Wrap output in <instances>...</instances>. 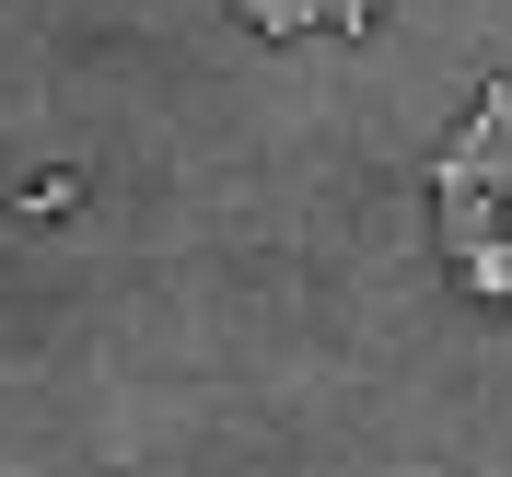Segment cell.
I'll return each mask as SVG.
<instances>
[{
	"label": "cell",
	"mask_w": 512,
	"mask_h": 477,
	"mask_svg": "<svg viewBox=\"0 0 512 477\" xmlns=\"http://www.w3.org/2000/svg\"><path fill=\"white\" fill-rule=\"evenodd\" d=\"M454 268H466V291H478V303H512V233H489V245H466Z\"/></svg>",
	"instance_id": "obj_1"
},
{
	"label": "cell",
	"mask_w": 512,
	"mask_h": 477,
	"mask_svg": "<svg viewBox=\"0 0 512 477\" xmlns=\"http://www.w3.org/2000/svg\"><path fill=\"white\" fill-rule=\"evenodd\" d=\"M256 35H315V0H233Z\"/></svg>",
	"instance_id": "obj_2"
},
{
	"label": "cell",
	"mask_w": 512,
	"mask_h": 477,
	"mask_svg": "<svg viewBox=\"0 0 512 477\" xmlns=\"http://www.w3.org/2000/svg\"><path fill=\"white\" fill-rule=\"evenodd\" d=\"M70 210H82V175H35L24 187V222H70Z\"/></svg>",
	"instance_id": "obj_3"
},
{
	"label": "cell",
	"mask_w": 512,
	"mask_h": 477,
	"mask_svg": "<svg viewBox=\"0 0 512 477\" xmlns=\"http://www.w3.org/2000/svg\"><path fill=\"white\" fill-rule=\"evenodd\" d=\"M373 12H384V0H315V24H326V35H373Z\"/></svg>",
	"instance_id": "obj_4"
}]
</instances>
